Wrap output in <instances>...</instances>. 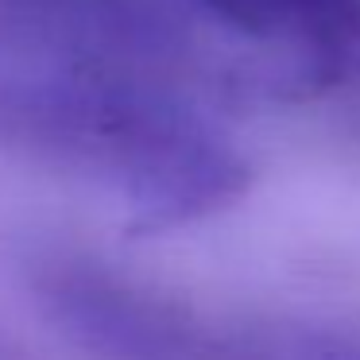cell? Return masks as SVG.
<instances>
[{
  "instance_id": "6da1fadb",
  "label": "cell",
  "mask_w": 360,
  "mask_h": 360,
  "mask_svg": "<svg viewBox=\"0 0 360 360\" xmlns=\"http://www.w3.org/2000/svg\"><path fill=\"white\" fill-rule=\"evenodd\" d=\"M39 298L101 360H210L179 318L97 271L58 267L39 279Z\"/></svg>"
},
{
  "instance_id": "7a4b0ae2",
  "label": "cell",
  "mask_w": 360,
  "mask_h": 360,
  "mask_svg": "<svg viewBox=\"0 0 360 360\" xmlns=\"http://www.w3.org/2000/svg\"><path fill=\"white\" fill-rule=\"evenodd\" d=\"M221 32L279 51L302 86L341 74L360 47V0H179Z\"/></svg>"
},
{
  "instance_id": "3957f363",
  "label": "cell",
  "mask_w": 360,
  "mask_h": 360,
  "mask_svg": "<svg viewBox=\"0 0 360 360\" xmlns=\"http://www.w3.org/2000/svg\"><path fill=\"white\" fill-rule=\"evenodd\" d=\"M275 360H360V341L337 333H298L283 341Z\"/></svg>"
}]
</instances>
